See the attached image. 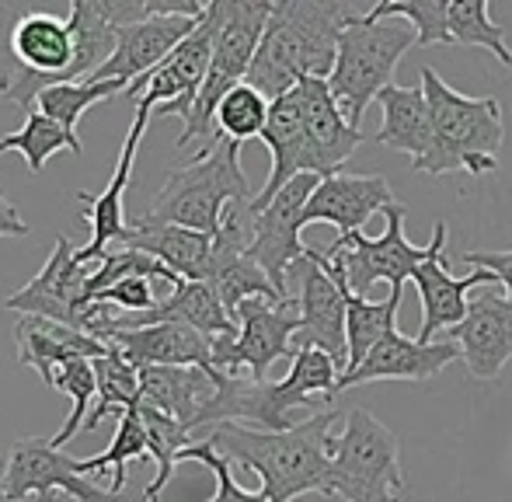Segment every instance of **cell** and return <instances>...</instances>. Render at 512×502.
I'll return each mask as SVG.
<instances>
[{
    "label": "cell",
    "mask_w": 512,
    "mask_h": 502,
    "mask_svg": "<svg viewBox=\"0 0 512 502\" xmlns=\"http://www.w3.org/2000/svg\"><path fill=\"white\" fill-rule=\"evenodd\" d=\"M338 377L342 367L321 349H297L290 363V374L283 380H248V377H227L216 380V394L206 405L199 429L237 422L262 433H286L293 429L290 412L293 408H317L328 405L338 394Z\"/></svg>",
    "instance_id": "cell-3"
},
{
    "label": "cell",
    "mask_w": 512,
    "mask_h": 502,
    "mask_svg": "<svg viewBox=\"0 0 512 502\" xmlns=\"http://www.w3.org/2000/svg\"><path fill=\"white\" fill-rule=\"evenodd\" d=\"M216 380L220 377L199 367H143L140 405L157 408V412L182 422L189 433H196L206 405L216 394Z\"/></svg>",
    "instance_id": "cell-28"
},
{
    "label": "cell",
    "mask_w": 512,
    "mask_h": 502,
    "mask_svg": "<svg viewBox=\"0 0 512 502\" xmlns=\"http://www.w3.org/2000/svg\"><path fill=\"white\" fill-rule=\"evenodd\" d=\"M49 387L70 394V401H74V408H70L67 422L60 426V433L49 436V443L60 450L63 443H70L77 433H84V422H88V415H91L88 405H91V398L98 394L95 360H70V363H63V367L56 370V377H53V384H49Z\"/></svg>",
    "instance_id": "cell-36"
},
{
    "label": "cell",
    "mask_w": 512,
    "mask_h": 502,
    "mask_svg": "<svg viewBox=\"0 0 512 502\" xmlns=\"http://www.w3.org/2000/svg\"><path fill=\"white\" fill-rule=\"evenodd\" d=\"M342 419V412H317L314 419L286 433H262L223 422L213 426L209 443L220 457L255 471L269 502H293L307 492L331 496V447H335L331 429Z\"/></svg>",
    "instance_id": "cell-1"
},
{
    "label": "cell",
    "mask_w": 512,
    "mask_h": 502,
    "mask_svg": "<svg viewBox=\"0 0 512 502\" xmlns=\"http://www.w3.org/2000/svg\"><path fill=\"white\" fill-rule=\"evenodd\" d=\"M450 339L460 346L467 374L474 380H495L512 360V304L502 293L485 290Z\"/></svg>",
    "instance_id": "cell-20"
},
{
    "label": "cell",
    "mask_w": 512,
    "mask_h": 502,
    "mask_svg": "<svg viewBox=\"0 0 512 502\" xmlns=\"http://www.w3.org/2000/svg\"><path fill=\"white\" fill-rule=\"evenodd\" d=\"M119 245L147 251V255H154L157 262H164L171 272H178L182 279H192V283H206L209 279L213 234H199L178 224H161V220H150L147 213H143V217H136L133 224L126 227Z\"/></svg>",
    "instance_id": "cell-25"
},
{
    "label": "cell",
    "mask_w": 512,
    "mask_h": 502,
    "mask_svg": "<svg viewBox=\"0 0 512 502\" xmlns=\"http://www.w3.org/2000/svg\"><path fill=\"white\" fill-rule=\"evenodd\" d=\"M206 14V11H203ZM203 14H157L140 25L115 28V53L91 81H140L154 67H161L192 32Z\"/></svg>",
    "instance_id": "cell-17"
},
{
    "label": "cell",
    "mask_w": 512,
    "mask_h": 502,
    "mask_svg": "<svg viewBox=\"0 0 512 502\" xmlns=\"http://www.w3.org/2000/svg\"><path fill=\"white\" fill-rule=\"evenodd\" d=\"M269 109L272 102L262 91H255L248 81L237 84V88H230L223 95L220 109H216V136L241 143V147L248 140H255V136L262 140L265 123H269Z\"/></svg>",
    "instance_id": "cell-35"
},
{
    "label": "cell",
    "mask_w": 512,
    "mask_h": 502,
    "mask_svg": "<svg viewBox=\"0 0 512 502\" xmlns=\"http://www.w3.org/2000/svg\"><path fill=\"white\" fill-rule=\"evenodd\" d=\"M464 262L471 269H485L495 276V283L506 286V300L512 304V248L509 251H467Z\"/></svg>",
    "instance_id": "cell-39"
},
{
    "label": "cell",
    "mask_w": 512,
    "mask_h": 502,
    "mask_svg": "<svg viewBox=\"0 0 512 502\" xmlns=\"http://www.w3.org/2000/svg\"><path fill=\"white\" fill-rule=\"evenodd\" d=\"M418 77H422V91L432 116V133H436L432 157L418 171H425V175L471 171L478 178L492 175L495 164H499L502 140H506V119H502L499 98L460 95L432 67H422Z\"/></svg>",
    "instance_id": "cell-4"
},
{
    "label": "cell",
    "mask_w": 512,
    "mask_h": 502,
    "mask_svg": "<svg viewBox=\"0 0 512 502\" xmlns=\"http://www.w3.org/2000/svg\"><path fill=\"white\" fill-rule=\"evenodd\" d=\"M317 182L321 178L314 175H300L272 199L265 210L255 213V238H251L248 255L262 265V272L272 279L279 293L290 300L286 293V279H290V269L307 255V245L300 241V231H304V210L314 196Z\"/></svg>",
    "instance_id": "cell-14"
},
{
    "label": "cell",
    "mask_w": 512,
    "mask_h": 502,
    "mask_svg": "<svg viewBox=\"0 0 512 502\" xmlns=\"http://www.w3.org/2000/svg\"><path fill=\"white\" fill-rule=\"evenodd\" d=\"M237 335L234 339L213 342V363L227 377H248V380H269L272 363L297 356V335H300V307L293 300H244L234 314Z\"/></svg>",
    "instance_id": "cell-10"
},
{
    "label": "cell",
    "mask_w": 512,
    "mask_h": 502,
    "mask_svg": "<svg viewBox=\"0 0 512 502\" xmlns=\"http://www.w3.org/2000/svg\"><path fill=\"white\" fill-rule=\"evenodd\" d=\"M387 227L380 238H366L359 234H345V238H335L328 248L321 251L324 269L335 276V283L342 290L363 297L373 283H391V286H405V279H415V272L429 262L436 251L446 248V224L436 220L432 227V241L425 248L411 245L405 238V203H391L384 210Z\"/></svg>",
    "instance_id": "cell-8"
},
{
    "label": "cell",
    "mask_w": 512,
    "mask_h": 502,
    "mask_svg": "<svg viewBox=\"0 0 512 502\" xmlns=\"http://www.w3.org/2000/svg\"><path fill=\"white\" fill-rule=\"evenodd\" d=\"M349 14L352 7L342 0H276L248 70V84L276 102L304 77L328 81L335 70L338 35Z\"/></svg>",
    "instance_id": "cell-2"
},
{
    "label": "cell",
    "mask_w": 512,
    "mask_h": 502,
    "mask_svg": "<svg viewBox=\"0 0 512 502\" xmlns=\"http://www.w3.org/2000/svg\"><path fill=\"white\" fill-rule=\"evenodd\" d=\"M150 126V112H136V123L129 126L126 140H122L119 150V164L112 171V182L105 185V192L91 196V192H77V203L88 210V224H91V241L84 248L74 251V258L81 265L91 262H102L105 251L112 245H119V238L126 234V189H129V178H133V164H136V150H140V140Z\"/></svg>",
    "instance_id": "cell-19"
},
{
    "label": "cell",
    "mask_w": 512,
    "mask_h": 502,
    "mask_svg": "<svg viewBox=\"0 0 512 502\" xmlns=\"http://www.w3.org/2000/svg\"><path fill=\"white\" fill-rule=\"evenodd\" d=\"M115 419H119V426H115L112 447H108L105 454L81 461V471L91 478V475H98V471L112 468V492L119 496L122 485H126V464L147 461L150 443H147V429H143V419H140V408H126V412H119Z\"/></svg>",
    "instance_id": "cell-34"
},
{
    "label": "cell",
    "mask_w": 512,
    "mask_h": 502,
    "mask_svg": "<svg viewBox=\"0 0 512 502\" xmlns=\"http://www.w3.org/2000/svg\"><path fill=\"white\" fill-rule=\"evenodd\" d=\"M140 419H143V429H147V443H150V457L157 461V475L154 482L147 485V502H157L164 489H168L171 475H175V464L182 461V450L192 447L189 440V429L182 426L178 419H171V415L157 412V408L150 405H140Z\"/></svg>",
    "instance_id": "cell-33"
},
{
    "label": "cell",
    "mask_w": 512,
    "mask_h": 502,
    "mask_svg": "<svg viewBox=\"0 0 512 502\" xmlns=\"http://www.w3.org/2000/svg\"><path fill=\"white\" fill-rule=\"evenodd\" d=\"M74 245L67 238H56L53 251H49L46 265L28 286L14 290L7 297V311L35 314V318H49L84 332V311H88V265L74 258Z\"/></svg>",
    "instance_id": "cell-15"
},
{
    "label": "cell",
    "mask_w": 512,
    "mask_h": 502,
    "mask_svg": "<svg viewBox=\"0 0 512 502\" xmlns=\"http://www.w3.org/2000/svg\"><path fill=\"white\" fill-rule=\"evenodd\" d=\"M95 377H98V405L88 415V422H84V433L102 426L105 415L140 408V370L133 363H126V356L115 346H108L102 360H95Z\"/></svg>",
    "instance_id": "cell-31"
},
{
    "label": "cell",
    "mask_w": 512,
    "mask_h": 502,
    "mask_svg": "<svg viewBox=\"0 0 512 502\" xmlns=\"http://www.w3.org/2000/svg\"><path fill=\"white\" fill-rule=\"evenodd\" d=\"M182 461H199V464H206V468L216 475V496H213V499H206V502H269V499H265V492H262V489H258V492H248V489H241V485L234 482V471H230V461H227V457L216 454V447H213L209 440L185 447V450H182Z\"/></svg>",
    "instance_id": "cell-37"
},
{
    "label": "cell",
    "mask_w": 512,
    "mask_h": 502,
    "mask_svg": "<svg viewBox=\"0 0 512 502\" xmlns=\"http://www.w3.org/2000/svg\"><path fill=\"white\" fill-rule=\"evenodd\" d=\"M370 21L401 18L418 32V46H481L512 67L506 28L492 21L488 0H384L366 11Z\"/></svg>",
    "instance_id": "cell-11"
},
{
    "label": "cell",
    "mask_w": 512,
    "mask_h": 502,
    "mask_svg": "<svg viewBox=\"0 0 512 502\" xmlns=\"http://www.w3.org/2000/svg\"><path fill=\"white\" fill-rule=\"evenodd\" d=\"M49 492H63L74 502H119L112 489H102L84 475L77 457L56 450L49 440L25 436L7 450L4 471H0V499L21 502L49 496Z\"/></svg>",
    "instance_id": "cell-13"
},
{
    "label": "cell",
    "mask_w": 512,
    "mask_h": 502,
    "mask_svg": "<svg viewBox=\"0 0 512 502\" xmlns=\"http://www.w3.org/2000/svg\"><path fill=\"white\" fill-rule=\"evenodd\" d=\"M453 360H460V346L453 339L422 342V339H408L401 332H391L366 356L363 367L338 377V391L370 384V380H429L443 374Z\"/></svg>",
    "instance_id": "cell-23"
},
{
    "label": "cell",
    "mask_w": 512,
    "mask_h": 502,
    "mask_svg": "<svg viewBox=\"0 0 512 502\" xmlns=\"http://www.w3.org/2000/svg\"><path fill=\"white\" fill-rule=\"evenodd\" d=\"M129 84L126 81H77V84H53V88L39 91L35 109L42 116H49L53 123L77 133V123L84 119V112L95 109L98 102L108 98H122Z\"/></svg>",
    "instance_id": "cell-32"
},
{
    "label": "cell",
    "mask_w": 512,
    "mask_h": 502,
    "mask_svg": "<svg viewBox=\"0 0 512 502\" xmlns=\"http://www.w3.org/2000/svg\"><path fill=\"white\" fill-rule=\"evenodd\" d=\"M147 325H189L209 339H234L237 321L234 314L223 307L220 293L209 283H192V279H178L164 300H157L150 311L143 314H108V328H147Z\"/></svg>",
    "instance_id": "cell-22"
},
{
    "label": "cell",
    "mask_w": 512,
    "mask_h": 502,
    "mask_svg": "<svg viewBox=\"0 0 512 502\" xmlns=\"http://www.w3.org/2000/svg\"><path fill=\"white\" fill-rule=\"evenodd\" d=\"M213 42H216V7L206 4V14L199 18L196 32L150 74H143L140 81H133L126 88V95L133 102L136 112H161V116H178L185 119L189 109L196 105L199 88L206 84L209 63H213Z\"/></svg>",
    "instance_id": "cell-12"
},
{
    "label": "cell",
    "mask_w": 512,
    "mask_h": 502,
    "mask_svg": "<svg viewBox=\"0 0 512 502\" xmlns=\"http://www.w3.org/2000/svg\"><path fill=\"white\" fill-rule=\"evenodd\" d=\"M481 283H495V276L485 269H474L457 279L446 272L443 251H436V255L415 272L418 297H422V328H418V339L436 342L439 332H453V328L467 318V311H471L467 290H474V286H481Z\"/></svg>",
    "instance_id": "cell-26"
},
{
    "label": "cell",
    "mask_w": 512,
    "mask_h": 502,
    "mask_svg": "<svg viewBox=\"0 0 512 502\" xmlns=\"http://www.w3.org/2000/svg\"><path fill=\"white\" fill-rule=\"evenodd\" d=\"M297 95H300V105H304L310 175L314 178L338 175V168L356 154V147L366 136L349 126V119L338 109L335 95H331L324 77H304V81L297 84Z\"/></svg>",
    "instance_id": "cell-18"
},
{
    "label": "cell",
    "mask_w": 512,
    "mask_h": 502,
    "mask_svg": "<svg viewBox=\"0 0 512 502\" xmlns=\"http://www.w3.org/2000/svg\"><path fill=\"white\" fill-rule=\"evenodd\" d=\"M411 46H418V32L408 21H370L366 14H349L342 35H338V56L328 88L352 129H359L366 109L370 102H377L380 91L394 84L391 77L398 70V60Z\"/></svg>",
    "instance_id": "cell-6"
},
{
    "label": "cell",
    "mask_w": 512,
    "mask_h": 502,
    "mask_svg": "<svg viewBox=\"0 0 512 502\" xmlns=\"http://www.w3.org/2000/svg\"><path fill=\"white\" fill-rule=\"evenodd\" d=\"M391 203H398L387 185L384 175H331L321 178L304 210V227L307 224H331L338 227V238L345 234H359L363 224L373 213L387 210Z\"/></svg>",
    "instance_id": "cell-21"
},
{
    "label": "cell",
    "mask_w": 512,
    "mask_h": 502,
    "mask_svg": "<svg viewBox=\"0 0 512 502\" xmlns=\"http://www.w3.org/2000/svg\"><path fill=\"white\" fill-rule=\"evenodd\" d=\"M342 436L331 447V496L342 502H405L401 440L366 408L345 412Z\"/></svg>",
    "instance_id": "cell-9"
},
{
    "label": "cell",
    "mask_w": 512,
    "mask_h": 502,
    "mask_svg": "<svg viewBox=\"0 0 512 502\" xmlns=\"http://www.w3.org/2000/svg\"><path fill=\"white\" fill-rule=\"evenodd\" d=\"M157 293H154V279H147V276H129V279H122V283H115V286H108V290L98 293L91 304H115V307H122V314H143V311H150V307L157 304Z\"/></svg>",
    "instance_id": "cell-38"
},
{
    "label": "cell",
    "mask_w": 512,
    "mask_h": 502,
    "mask_svg": "<svg viewBox=\"0 0 512 502\" xmlns=\"http://www.w3.org/2000/svg\"><path fill=\"white\" fill-rule=\"evenodd\" d=\"M290 279L300 283V335L297 349H321L342 367L345 374V356H349V342H345V290L335 283L321 262V251L307 248V255L290 269Z\"/></svg>",
    "instance_id": "cell-16"
},
{
    "label": "cell",
    "mask_w": 512,
    "mask_h": 502,
    "mask_svg": "<svg viewBox=\"0 0 512 502\" xmlns=\"http://www.w3.org/2000/svg\"><path fill=\"white\" fill-rule=\"evenodd\" d=\"M14 342H18V360L25 367H32L46 384H53L56 370L70 360H102L108 353L105 342H98L95 335L77 332L70 325L49 318H35V314H21V321L14 325Z\"/></svg>",
    "instance_id": "cell-24"
},
{
    "label": "cell",
    "mask_w": 512,
    "mask_h": 502,
    "mask_svg": "<svg viewBox=\"0 0 512 502\" xmlns=\"http://www.w3.org/2000/svg\"><path fill=\"white\" fill-rule=\"evenodd\" d=\"M216 7V42H213V63H209L206 84L199 88L196 105L182 119L185 129L178 136V147H189L196 140H206L213 147L216 136V109L223 95L237 84L248 81V70L255 63L258 42L265 35L272 14V0H213Z\"/></svg>",
    "instance_id": "cell-7"
},
{
    "label": "cell",
    "mask_w": 512,
    "mask_h": 502,
    "mask_svg": "<svg viewBox=\"0 0 512 502\" xmlns=\"http://www.w3.org/2000/svg\"><path fill=\"white\" fill-rule=\"evenodd\" d=\"M405 297V286H391L387 300L373 304L366 297L345 290V342H349V356H345V374H352L356 367H363V360L387 339L398 321V307Z\"/></svg>",
    "instance_id": "cell-29"
},
{
    "label": "cell",
    "mask_w": 512,
    "mask_h": 502,
    "mask_svg": "<svg viewBox=\"0 0 512 502\" xmlns=\"http://www.w3.org/2000/svg\"><path fill=\"white\" fill-rule=\"evenodd\" d=\"M32 227L21 220V213L14 210L11 203L4 199V189H0V238H25Z\"/></svg>",
    "instance_id": "cell-40"
},
{
    "label": "cell",
    "mask_w": 512,
    "mask_h": 502,
    "mask_svg": "<svg viewBox=\"0 0 512 502\" xmlns=\"http://www.w3.org/2000/svg\"><path fill=\"white\" fill-rule=\"evenodd\" d=\"M251 199L255 192L241 171V143L220 136L213 147L199 150L192 164L171 171L147 217L216 238L223 213L234 203H251Z\"/></svg>",
    "instance_id": "cell-5"
},
{
    "label": "cell",
    "mask_w": 512,
    "mask_h": 502,
    "mask_svg": "<svg viewBox=\"0 0 512 502\" xmlns=\"http://www.w3.org/2000/svg\"><path fill=\"white\" fill-rule=\"evenodd\" d=\"M7 150H18V154L25 157L28 171H32V175H42L49 157L63 154V150L81 154L84 143L77 133L63 129L60 123H53V119L42 116V112L32 105V109H25V126H21L18 133L0 136V154H7Z\"/></svg>",
    "instance_id": "cell-30"
},
{
    "label": "cell",
    "mask_w": 512,
    "mask_h": 502,
    "mask_svg": "<svg viewBox=\"0 0 512 502\" xmlns=\"http://www.w3.org/2000/svg\"><path fill=\"white\" fill-rule=\"evenodd\" d=\"M380 112H384V126L377 129L373 140L380 147L401 150L411 157V168H422L432 157L436 147V133H432V116H429V102H425L422 84H391V88L380 91L377 98Z\"/></svg>",
    "instance_id": "cell-27"
},
{
    "label": "cell",
    "mask_w": 512,
    "mask_h": 502,
    "mask_svg": "<svg viewBox=\"0 0 512 502\" xmlns=\"http://www.w3.org/2000/svg\"><path fill=\"white\" fill-rule=\"evenodd\" d=\"M21 502H74V499L63 496V492H49V496H32V499H21Z\"/></svg>",
    "instance_id": "cell-41"
}]
</instances>
